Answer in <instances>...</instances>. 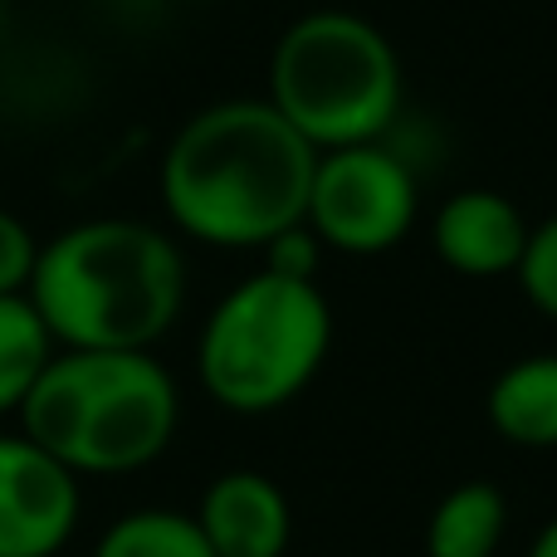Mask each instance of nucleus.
Wrapping results in <instances>:
<instances>
[{
	"label": "nucleus",
	"instance_id": "f257e3e1",
	"mask_svg": "<svg viewBox=\"0 0 557 557\" xmlns=\"http://www.w3.org/2000/svg\"><path fill=\"white\" fill-rule=\"evenodd\" d=\"M318 152L270 98H231L196 113L162 157L166 215L191 240L250 250L304 225Z\"/></svg>",
	"mask_w": 557,
	"mask_h": 557
},
{
	"label": "nucleus",
	"instance_id": "f03ea898",
	"mask_svg": "<svg viewBox=\"0 0 557 557\" xmlns=\"http://www.w3.org/2000/svg\"><path fill=\"white\" fill-rule=\"evenodd\" d=\"M186 298L182 250L143 221H88L45 245L29 304L74 352H147Z\"/></svg>",
	"mask_w": 557,
	"mask_h": 557
},
{
	"label": "nucleus",
	"instance_id": "7ed1b4c3",
	"mask_svg": "<svg viewBox=\"0 0 557 557\" xmlns=\"http://www.w3.org/2000/svg\"><path fill=\"white\" fill-rule=\"evenodd\" d=\"M25 441L74 474H127L152 465L176 435V382L147 352L49 357L20 401Z\"/></svg>",
	"mask_w": 557,
	"mask_h": 557
},
{
	"label": "nucleus",
	"instance_id": "20e7f679",
	"mask_svg": "<svg viewBox=\"0 0 557 557\" xmlns=\"http://www.w3.org/2000/svg\"><path fill=\"white\" fill-rule=\"evenodd\" d=\"M270 103L313 152L376 143L406 108L401 59L372 20L313 10L278 35Z\"/></svg>",
	"mask_w": 557,
	"mask_h": 557
},
{
	"label": "nucleus",
	"instance_id": "39448f33",
	"mask_svg": "<svg viewBox=\"0 0 557 557\" xmlns=\"http://www.w3.org/2000/svg\"><path fill=\"white\" fill-rule=\"evenodd\" d=\"M333 343V313L313 278L274 270L250 274L215 304L201 333V386L240 416H264L294 401L318 376Z\"/></svg>",
	"mask_w": 557,
	"mask_h": 557
},
{
	"label": "nucleus",
	"instance_id": "423d86ee",
	"mask_svg": "<svg viewBox=\"0 0 557 557\" xmlns=\"http://www.w3.org/2000/svg\"><path fill=\"white\" fill-rule=\"evenodd\" d=\"M421 211V176L382 143L318 152L304 225L343 255H382L406 240Z\"/></svg>",
	"mask_w": 557,
	"mask_h": 557
},
{
	"label": "nucleus",
	"instance_id": "0eeeda50",
	"mask_svg": "<svg viewBox=\"0 0 557 557\" xmlns=\"http://www.w3.org/2000/svg\"><path fill=\"white\" fill-rule=\"evenodd\" d=\"M78 523V474L25 435H0V557H54Z\"/></svg>",
	"mask_w": 557,
	"mask_h": 557
},
{
	"label": "nucleus",
	"instance_id": "6e6552de",
	"mask_svg": "<svg viewBox=\"0 0 557 557\" xmlns=\"http://www.w3.org/2000/svg\"><path fill=\"white\" fill-rule=\"evenodd\" d=\"M529 235H533L529 215L504 191H484V186L455 191L431 221V245L441 255V264L465 278L519 274Z\"/></svg>",
	"mask_w": 557,
	"mask_h": 557
},
{
	"label": "nucleus",
	"instance_id": "1a4fd4ad",
	"mask_svg": "<svg viewBox=\"0 0 557 557\" xmlns=\"http://www.w3.org/2000/svg\"><path fill=\"white\" fill-rule=\"evenodd\" d=\"M215 557H284L288 553V499L260 470H231L206 490L196 509Z\"/></svg>",
	"mask_w": 557,
	"mask_h": 557
},
{
	"label": "nucleus",
	"instance_id": "9d476101",
	"mask_svg": "<svg viewBox=\"0 0 557 557\" xmlns=\"http://www.w3.org/2000/svg\"><path fill=\"white\" fill-rule=\"evenodd\" d=\"M490 425L509 445L523 450H553L557 445V357H523L509 362L490 386Z\"/></svg>",
	"mask_w": 557,
	"mask_h": 557
},
{
	"label": "nucleus",
	"instance_id": "9b49d317",
	"mask_svg": "<svg viewBox=\"0 0 557 557\" xmlns=\"http://www.w3.org/2000/svg\"><path fill=\"white\" fill-rule=\"evenodd\" d=\"M509 504L494 484H455L425 523V557H494L504 543Z\"/></svg>",
	"mask_w": 557,
	"mask_h": 557
},
{
	"label": "nucleus",
	"instance_id": "f8f14e48",
	"mask_svg": "<svg viewBox=\"0 0 557 557\" xmlns=\"http://www.w3.org/2000/svg\"><path fill=\"white\" fill-rule=\"evenodd\" d=\"M49 327L35 313L25 294L0 298V416L20 411V401L29 396V386L39 382V372L49 367Z\"/></svg>",
	"mask_w": 557,
	"mask_h": 557
},
{
	"label": "nucleus",
	"instance_id": "ddd939ff",
	"mask_svg": "<svg viewBox=\"0 0 557 557\" xmlns=\"http://www.w3.org/2000/svg\"><path fill=\"white\" fill-rule=\"evenodd\" d=\"M94 557H215V553L191 513L137 509L98 539Z\"/></svg>",
	"mask_w": 557,
	"mask_h": 557
},
{
	"label": "nucleus",
	"instance_id": "4468645a",
	"mask_svg": "<svg viewBox=\"0 0 557 557\" xmlns=\"http://www.w3.org/2000/svg\"><path fill=\"white\" fill-rule=\"evenodd\" d=\"M519 284H523V294H529V304L557 323V215L533 225L529 250H523V260H519Z\"/></svg>",
	"mask_w": 557,
	"mask_h": 557
},
{
	"label": "nucleus",
	"instance_id": "2eb2a0df",
	"mask_svg": "<svg viewBox=\"0 0 557 557\" xmlns=\"http://www.w3.org/2000/svg\"><path fill=\"white\" fill-rule=\"evenodd\" d=\"M35 260H39V250H35V240H29V231L10 211H0V298L20 294V288L29 284Z\"/></svg>",
	"mask_w": 557,
	"mask_h": 557
},
{
	"label": "nucleus",
	"instance_id": "dca6fc26",
	"mask_svg": "<svg viewBox=\"0 0 557 557\" xmlns=\"http://www.w3.org/2000/svg\"><path fill=\"white\" fill-rule=\"evenodd\" d=\"M318 255H323V240H318L308 225H294V231L274 235V240L264 245V270L288 274V278H313Z\"/></svg>",
	"mask_w": 557,
	"mask_h": 557
},
{
	"label": "nucleus",
	"instance_id": "f3484780",
	"mask_svg": "<svg viewBox=\"0 0 557 557\" xmlns=\"http://www.w3.org/2000/svg\"><path fill=\"white\" fill-rule=\"evenodd\" d=\"M529 557H557V519L543 523V533H539V539H533Z\"/></svg>",
	"mask_w": 557,
	"mask_h": 557
}]
</instances>
